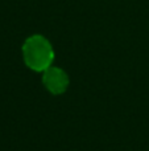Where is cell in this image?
Masks as SVG:
<instances>
[{
    "label": "cell",
    "mask_w": 149,
    "mask_h": 151,
    "mask_svg": "<svg viewBox=\"0 0 149 151\" xmlns=\"http://www.w3.org/2000/svg\"><path fill=\"white\" fill-rule=\"evenodd\" d=\"M23 58L25 65L34 72H44L53 65L54 49L50 41L42 35H32L24 41Z\"/></svg>",
    "instance_id": "1"
},
{
    "label": "cell",
    "mask_w": 149,
    "mask_h": 151,
    "mask_svg": "<svg viewBox=\"0 0 149 151\" xmlns=\"http://www.w3.org/2000/svg\"><path fill=\"white\" fill-rule=\"evenodd\" d=\"M42 83L49 93L54 94V96H60L67 90L70 80H69L67 73L63 69L52 65L46 70L42 72Z\"/></svg>",
    "instance_id": "2"
}]
</instances>
